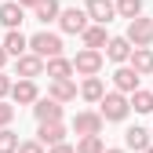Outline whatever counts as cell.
I'll list each match as a JSON object with an SVG mask.
<instances>
[{"instance_id": "cell-17", "label": "cell", "mask_w": 153, "mask_h": 153, "mask_svg": "<svg viewBox=\"0 0 153 153\" xmlns=\"http://www.w3.org/2000/svg\"><path fill=\"white\" fill-rule=\"evenodd\" d=\"M4 51L11 55V59H22V55H29V36H26L22 29L4 33Z\"/></svg>"}, {"instance_id": "cell-24", "label": "cell", "mask_w": 153, "mask_h": 153, "mask_svg": "<svg viewBox=\"0 0 153 153\" xmlns=\"http://www.w3.org/2000/svg\"><path fill=\"white\" fill-rule=\"evenodd\" d=\"M131 109H135V113H153V91L139 88L135 95H131Z\"/></svg>"}, {"instance_id": "cell-31", "label": "cell", "mask_w": 153, "mask_h": 153, "mask_svg": "<svg viewBox=\"0 0 153 153\" xmlns=\"http://www.w3.org/2000/svg\"><path fill=\"white\" fill-rule=\"evenodd\" d=\"M18 4H22V7H29V11H36V7L44 4V0H18Z\"/></svg>"}, {"instance_id": "cell-20", "label": "cell", "mask_w": 153, "mask_h": 153, "mask_svg": "<svg viewBox=\"0 0 153 153\" xmlns=\"http://www.w3.org/2000/svg\"><path fill=\"white\" fill-rule=\"evenodd\" d=\"M131 69H135L139 76H153V48H135L131 51Z\"/></svg>"}, {"instance_id": "cell-10", "label": "cell", "mask_w": 153, "mask_h": 153, "mask_svg": "<svg viewBox=\"0 0 153 153\" xmlns=\"http://www.w3.org/2000/svg\"><path fill=\"white\" fill-rule=\"evenodd\" d=\"M139 80H142V76H139L135 69H131V66H117V69H113V91L128 95V99L139 91Z\"/></svg>"}, {"instance_id": "cell-2", "label": "cell", "mask_w": 153, "mask_h": 153, "mask_svg": "<svg viewBox=\"0 0 153 153\" xmlns=\"http://www.w3.org/2000/svg\"><path fill=\"white\" fill-rule=\"evenodd\" d=\"M29 51H33V55H40L44 62H51V59H59V55H62V36H59V33L40 29V33H33V36H29Z\"/></svg>"}, {"instance_id": "cell-29", "label": "cell", "mask_w": 153, "mask_h": 153, "mask_svg": "<svg viewBox=\"0 0 153 153\" xmlns=\"http://www.w3.org/2000/svg\"><path fill=\"white\" fill-rule=\"evenodd\" d=\"M18 153H48V146H40L36 139H26L22 146H18Z\"/></svg>"}, {"instance_id": "cell-15", "label": "cell", "mask_w": 153, "mask_h": 153, "mask_svg": "<svg viewBox=\"0 0 153 153\" xmlns=\"http://www.w3.org/2000/svg\"><path fill=\"white\" fill-rule=\"evenodd\" d=\"M76 95H80V88H76V80H48V99H55V102H73Z\"/></svg>"}, {"instance_id": "cell-12", "label": "cell", "mask_w": 153, "mask_h": 153, "mask_svg": "<svg viewBox=\"0 0 153 153\" xmlns=\"http://www.w3.org/2000/svg\"><path fill=\"white\" fill-rule=\"evenodd\" d=\"M11 102L33 109L36 102H40V88H36V80H15V88H11Z\"/></svg>"}, {"instance_id": "cell-11", "label": "cell", "mask_w": 153, "mask_h": 153, "mask_svg": "<svg viewBox=\"0 0 153 153\" xmlns=\"http://www.w3.org/2000/svg\"><path fill=\"white\" fill-rule=\"evenodd\" d=\"M66 120H55V124H36V142H40V146H62L66 142Z\"/></svg>"}, {"instance_id": "cell-5", "label": "cell", "mask_w": 153, "mask_h": 153, "mask_svg": "<svg viewBox=\"0 0 153 153\" xmlns=\"http://www.w3.org/2000/svg\"><path fill=\"white\" fill-rule=\"evenodd\" d=\"M48 73V62L40 59V55H22V59H15V76L18 80H36V76H44Z\"/></svg>"}, {"instance_id": "cell-7", "label": "cell", "mask_w": 153, "mask_h": 153, "mask_svg": "<svg viewBox=\"0 0 153 153\" xmlns=\"http://www.w3.org/2000/svg\"><path fill=\"white\" fill-rule=\"evenodd\" d=\"M88 26H91V18H88L84 7H66L62 18H59V29H62V33H73V36H84Z\"/></svg>"}, {"instance_id": "cell-28", "label": "cell", "mask_w": 153, "mask_h": 153, "mask_svg": "<svg viewBox=\"0 0 153 153\" xmlns=\"http://www.w3.org/2000/svg\"><path fill=\"white\" fill-rule=\"evenodd\" d=\"M11 88H15V80H11L7 73H0V102H7V99H11Z\"/></svg>"}, {"instance_id": "cell-1", "label": "cell", "mask_w": 153, "mask_h": 153, "mask_svg": "<svg viewBox=\"0 0 153 153\" xmlns=\"http://www.w3.org/2000/svg\"><path fill=\"white\" fill-rule=\"evenodd\" d=\"M99 113H102L106 124H124L128 113H131V99L120 95V91H106V99L99 102Z\"/></svg>"}, {"instance_id": "cell-23", "label": "cell", "mask_w": 153, "mask_h": 153, "mask_svg": "<svg viewBox=\"0 0 153 153\" xmlns=\"http://www.w3.org/2000/svg\"><path fill=\"white\" fill-rule=\"evenodd\" d=\"M117 18H128V22L142 18V0H117Z\"/></svg>"}, {"instance_id": "cell-35", "label": "cell", "mask_w": 153, "mask_h": 153, "mask_svg": "<svg viewBox=\"0 0 153 153\" xmlns=\"http://www.w3.org/2000/svg\"><path fill=\"white\" fill-rule=\"evenodd\" d=\"M0 4H4V0H0Z\"/></svg>"}, {"instance_id": "cell-27", "label": "cell", "mask_w": 153, "mask_h": 153, "mask_svg": "<svg viewBox=\"0 0 153 153\" xmlns=\"http://www.w3.org/2000/svg\"><path fill=\"white\" fill-rule=\"evenodd\" d=\"M11 120H15V106L0 102V128H11Z\"/></svg>"}, {"instance_id": "cell-21", "label": "cell", "mask_w": 153, "mask_h": 153, "mask_svg": "<svg viewBox=\"0 0 153 153\" xmlns=\"http://www.w3.org/2000/svg\"><path fill=\"white\" fill-rule=\"evenodd\" d=\"M80 40H84V48H91V51H102V48L113 40V36L106 33V26H95V22H91V26L84 29V36H80Z\"/></svg>"}, {"instance_id": "cell-16", "label": "cell", "mask_w": 153, "mask_h": 153, "mask_svg": "<svg viewBox=\"0 0 153 153\" xmlns=\"http://www.w3.org/2000/svg\"><path fill=\"white\" fill-rule=\"evenodd\" d=\"M80 99L91 102V106H99L106 99V80H102V76H84V80H80Z\"/></svg>"}, {"instance_id": "cell-13", "label": "cell", "mask_w": 153, "mask_h": 153, "mask_svg": "<svg viewBox=\"0 0 153 153\" xmlns=\"http://www.w3.org/2000/svg\"><path fill=\"white\" fill-rule=\"evenodd\" d=\"M22 22H26V7L18 4V0H4V4H0V26L11 33V29L22 26Z\"/></svg>"}, {"instance_id": "cell-25", "label": "cell", "mask_w": 153, "mask_h": 153, "mask_svg": "<svg viewBox=\"0 0 153 153\" xmlns=\"http://www.w3.org/2000/svg\"><path fill=\"white\" fill-rule=\"evenodd\" d=\"M18 146H22V139L11 128H0V153H18Z\"/></svg>"}, {"instance_id": "cell-34", "label": "cell", "mask_w": 153, "mask_h": 153, "mask_svg": "<svg viewBox=\"0 0 153 153\" xmlns=\"http://www.w3.org/2000/svg\"><path fill=\"white\" fill-rule=\"evenodd\" d=\"M146 153H153V146H149V149H146Z\"/></svg>"}, {"instance_id": "cell-30", "label": "cell", "mask_w": 153, "mask_h": 153, "mask_svg": "<svg viewBox=\"0 0 153 153\" xmlns=\"http://www.w3.org/2000/svg\"><path fill=\"white\" fill-rule=\"evenodd\" d=\"M48 153H76V146H69V142H62V146H51Z\"/></svg>"}, {"instance_id": "cell-22", "label": "cell", "mask_w": 153, "mask_h": 153, "mask_svg": "<svg viewBox=\"0 0 153 153\" xmlns=\"http://www.w3.org/2000/svg\"><path fill=\"white\" fill-rule=\"evenodd\" d=\"M62 11H66V7L59 4V0H44V4L36 7L33 15H36V22H44V26H48V22H59V18H62Z\"/></svg>"}, {"instance_id": "cell-32", "label": "cell", "mask_w": 153, "mask_h": 153, "mask_svg": "<svg viewBox=\"0 0 153 153\" xmlns=\"http://www.w3.org/2000/svg\"><path fill=\"white\" fill-rule=\"evenodd\" d=\"M7 59H11V55L4 51V44H0V73H4V66H7Z\"/></svg>"}, {"instance_id": "cell-9", "label": "cell", "mask_w": 153, "mask_h": 153, "mask_svg": "<svg viewBox=\"0 0 153 153\" xmlns=\"http://www.w3.org/2000/svg\"><path fill=\"white\" fill-rule=\"evenodd\" d=\"M33 117H36V124H55V120L66 117V106L55 102V99H48V95H40V102L33 106Z\"/></svg>"}, {"instance_id": "cell-4", "label": "cell", "mask_w": 153, "mask_h": 153, "mask_svg": "<svg viewBox=\"0 0 153 153\" xmlns=\"http://www.w3.org/2000/svg\"><path fill=\"white\" fill-rule=\"evenodd\" d=\"M102 62H106V55H102V51H91V48H80V51L73 55L76 76H99V73H102Z\"/></svg>"}, {"instance_id": "cell-6", "label": "cell", "mask_w": 153, "mask_h": 153, "mask_svg": "<svg viewBox=\"0 0 153 153\" xmlns=\"http://www.w3.org/2000/svg\"><path fill=\"white\" fill-rule=\"evenodd\" d=\"M128 40H131V48H153V18H135V22H128Z\"/></svg>"}, {"instance_id": "cell-33", "label": "cell", "mask_w": 153, "mask_h": 153, "mask_svg": "<svg viewBox=\"0 0 153 153\" xmlns=\"http://www.w3.org/2000/svg\"><path fill=\"white\" fill-rule=\"evenodd\" d=\"M106 153H128V149H106Z\"/></svg>"}, {"instance_id": "cell-3", "label": "cell", "mask_w": 153, "mask_h": 153, "mask_svg": "<svg viewBox=\"0 0 153 153\" xmlns=\"http://www.w3.org/2000/svg\"><path fill=\"white\" fill-rule=\"evenodd\" d=\"M69 128H73L80 139H91V135H102L106 120H102V113H99V109H80V113L69 120Z\"/></svg>"}, {"instance_id": "cell-14", "label": "cell", "mask_w": 153, "mask_h": 153, "mask_svg": "<svg viewBox=\"0 0 153 153\" xmlns=\"http://www.w3.org/2000/svg\"><path fill=\"white\" fill-rule=\"evenodd\" d=\"M131 51H135V48H131L128 36H113V40L106 44V59L117 62V66H128V62H131Z\"/></svg>"}, {"instance_id": "cell-18", "label": "cell", "mask_w": 153, "mask_h": 153, "mask_svg": "<svg viewBox=\"0 0 153 153\" xmlns=\"http://www.w3.org/2000/svg\"><path fill=\"white\" fill-rule=\"evenodd\" d=\"M44 76H48V80H73V76H76V69H73V59H66V55L51 59Z\"/></svg>"}, {"instance_id": "cell-8", "label": "cell", "mask_w": 153, "mask_h": 153, "mask_svg": "<svg viewBox=\"0 0 153 153\" xmlns=\"http://www.w3.org/2000/svg\"><path fill=\"white\" fill-rule=\"evenodd\" d=\"M84 11H88V18L95 26H109L113 18H117V0H88Z\"/></svg>"}, {"instance_id": "cell-19", "label": "cell", "mask_w": 153, "mask_h": 153, "mask_svg": "<svg viewBox=\"0 0 153 153\" xmlns=\"http://www.w3.org/2000/svg\"><path fill=\"white\" fill-rule=\"evenodd\" d=\"M149 146H153V142H149V131H146V128H139V124H135V128H128V131H124V149L146 153Z\"/></svg>"}, {"instance_id": "cell-26", "label": "cell", "mask_w": 153, "mask_h": 153, "mask_svg": "<svg viewBox=\"0 0 153 153\" xmlns=\"http://www.w3.org/2000/svg\"><path fill=\"white\" fill-rule=\"evenodd\" d=\"M109 146L102 142V135H91V139H80L76 142V153H106Z\"/></svg>"}]
</instances>
